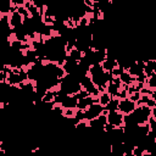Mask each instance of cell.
<instances>
[{
  "label": "cell",
  "instance_id": "cell-1",
  "mask_svg": "<svg viewBox=\"0 0 156 156\" xmlns=\"http://www.w3.org/2000/svg\"><path fill=\"white\" fill-rule=\"evenodd\" d=\"M80 85H82L83 90H85L90 96H93L95 99H98L100 96V94H101V91L98 89V87L94 84V82L91 80V78L88 74L80 78Z\"/></svg>",
  "mask_w": 156,
  "mask_h": 156
},
{
  "label": "cell",
  "instance_id": "cell-2",
  "mask_svg": "<svg viewBox=\"0 0 156 156\" xmlns=\"http://www.w3.org/2000/svg\"><path fill=\"white\" fill-rule=\"evenodd\" d=\"M105 107H102L99 102L93 104L91 106H89L85 111H83V121H91L94 118H98L102 112H104Z\"/></svg>",
  "mask_w": 156,
  "mask_h": 156
},
{
  "label": "cell",
  "instance_id": "cell-3",
  "mask_svg": "<svg viewBox=\"0 0 156 156\" xmlns=\"http://www.w3.org/2000/svg\"><path fill=\"white\" fill-rule=\"evenodd\" d=\"M107 123L115 128H124V115L119 111H110L107 113Z\"/></svg>",
  "mask_w": 156,
  "mask_h": 156
},
{
  "label": "cell",
  "instance_id": "cell-4",
  "mask_svg": "<svg viewBox=\"0 0 156 156\" xmlns=\"http://www.w3.org/2000/svg\"><path fill=\"white\" fill-rule=\"evenodd\" d=\"M135 108H136V104H135L134 101H132L129 98L123 99V100H119V104H118V111H119L121 113H123L124 116L130 115Z\"/></svg>",
  "mask_w": 156,
  "mask_h": 156
},
{
  "label": "cell",
  "instance_id": "cell-5",
  "mask_svg": "<svg viewBox=\"0 0 156 156\" xmlns=\"http://www.w3.org/2000/svg\"><path fill=\"white\" fill-rule=\"evenodd\" d=\"M23 20L24 17L18 12V11H15L12 13H10V26L12 29H17L20 27L23 26Z\"/></svg>",
  "mask_w": 156,
  "mask_h": 156
},
{
  "label": "cell",
  "instance_id": "cell-6",
  "mask_svg": "<svg viewBox=\"0 0 156 156\" xmlns=\"http://www.w3.org/2000/svg\"><path fill=\"white\" fill-rule=\"evenodd\" d=\"M95 102H98V99H95L93 96H87V98L79 99L78 100V105H77V110L78 111H85L89 106H91Z\"/></svg>",
  "mask_w": 156,
  "mask_h": 156
},
{
  "label": "cell",
  "instance_id": "cell-7",
  "mask_svg": "<svg viewBox=\"0 0 156 156\" xmlns=\"http://www.w3.org/2000/svg\"><path fill=\"white\" fill-rule=\"evenodd\" d=\"M101 67L104 68V71L105 72H112L116 67H118V61L116 60V58H113V57H106V60L101 63Z\"/></svg>",
  "mask_w": 156,
  "mask_h": 156
},
{
  "label": "cell",
  "instance_id": "cell-8",
  "mask_svg": "<svg viewBox=\"0 0 156 156\" xmlns=\"http://www.w3.org/2000/svg\"><path fill=\"white\" fill-rule=\"evenodd\" d=\"M63 110L66 108H76L77 110V105H78V99L76 98V95H68L61 104Z\"/></svg>",
  "mask_w": 156,
  "mask_h": 156
},
{
  "label": "cell",
  "instance_id": "cell-9",
  "mask_svg": "<svg viewBox=\"0 0 156 156\" xmlns=\"http://www.w3.org/2000/svg\"><path fill=\"white\" fill-rule=\"evenodd\" d=\"M113 98L108 94V93H106V91H104V93H101L100 94V96L98 98V102L102 106V107H106L110 102H111V100H112Z\"/></svg>",
  "mask_w": 156,
  "mask_h": 156
},
{
  "label": "cell",
  "instance_id": "cell-10",
  "mask_svg": "<svg viewBox=\"0 0 156 156\" xmlns=\"http://www.w3.org/2000/svg\"><path fill=\"white\" fill-rule=\"evenodd\" d=\"M119 79H121L122 84H126V85H128V87L135 82V78H133V77H132L127 71H124V72L119 76Z\"/></svg>",
  "mask_w": 156,
  "mask_h": 156
},
{
  "label": "cell",
  "instance_id": "cell-11",
  "mask_svg": "<svg viewBox=\"0 0 156 156\" xmlns=\"http://www.w3.org/2000/svg\"><path fill=\"white\" fill-rule=\"evenodd\" d=\"M145 87L149 88L150 90H155L156 89V73H154L152 76H150V77L146 78Z\"/></svg>",
  "mask_w": 156,
  "mask_h": 156
},
{
  "label": "cell",
  "instance_id": "cell-12",
  "mask_svg": "<svg viewBox=\"0 0 156 156\" xmlns=\"http://www.w3.org/2000/svg\"><path fill=\"white\" fill-rule=\"evenodd\" d=\"M83 55H84V54H83V52H82L80 50L76 49V48H74V49H73L72 51H69V52H68V56H69L71 58H73V60L78 61V62H79V61H80V60L83 58Z\"/></svg>",
  "mask_w": 156,
  "mask_h": 156
},
{
  "label": "cell",
  "instance_id": "cell-13",
  "mask_svg": "<svg viewBox=\"0 0 156 156\" xmlns=\"http://www.w3.org/2000/svg\"><path fill=\"white\" fill-rule=\"evenodd\" d=\"M118 104H119V100L117 98H113L111 100V102L105 107V110H107L108 112L110 111H118Z\"/></svg>",
  "mask_w": 156,
  "mask_h": 156
},
{
  "label": "cell",
  "instance_id": "cell-14",
  "mask_svg": "<svg viewBox=\"0 0 156 156\" xmlns=\"http://www.w3.org/2000/svg\"><path fill=\"white\" fill-rule=\"evenodd\" d=\"M132 152H133L134 156H144L146 151H145V149H144L143 146H140V145H135V146L133 147Z\"/></svg>",
  "mask_w": 156,
  "mask_h": 156
},
{
  "label": "cell",
  "instance_id": "cell-15",
  "mask_svg": "<svg viewBox=\"0 0 156 156\" xmlns=\"http://www.w3.org/2000/svg\"><path fill=\"white\" fill-rule=\"evenodd\" d=\"M123 72H124V69H123L121 66H118V67H116V68L111 72V74H112V77H115V78H119V76H121Z\"/></svg>",
  "mask_w": 156,
  "mask_h": 156
},
{
  "label": "cell",
  "instance_id": "cell-16",
  "mask_svg": "<svg viewBox=\"0 0 156 156\" xmlns=\"http://www.w3.org/2000/svg\"><path fill=\"white\" fill-rule=\"evenodd\" d=\"M128 98H129V99H130L132 101H134V102L136 104V102L139 101V99L141 98V94H140V93H134V94H132V95H129Z\"/></svg>",
  "mask_w": 156,
  "mask_h": 156
},
{
  "label": "cell",
  "instance_id": "cell-17",
  "mask_svg": "<svg viewBox=\"0 0 156 156\" xmlns=\"http://www.w3.org/2000/svg\"><path fill=\"white\" fill-rule=\"evenodd\" d=\"M146 106L150 107V108H154V107H156V101H155L154 99L149 98V100H147V102H146Z\"/></svg>",
  "mask_w": 156,
  "mask_h": 156
},
{
  "label": "cell",
  "instance_id": "cell-18",
  "mask_svg": "<svg viewBox=\"0 0 156 156\" xmlns=\"http://www.w3.org/2000/svg\"><path fill=\"white\" fill-rule=\"evenodd\" d=\"M151 117H152L154 119H156V107L151 108Z\"/></svg>",
  "mask_w": 156,
  "mask_h": 156
},
{
  "label": "cell",
  "instance_id": "cell-19",
  "mask_svg": "<svg viewBox=\"0 0 156 156\" xmlns=\"http://www.w3.org/2000/svg\"><path fill=\"white\" fill-rule=\"evenodd\" d=\"M150 98H151V99H154V100L156 101V89H155V90H152V94L150 95Z\"/></svg>",
  "mask_w": 156,
  "mask_h": 156
},
{
  "label": "cell",
  "instance_id": "cell-20",
  "mask_svg": "<svg viewBox=\"0 0 156 156\" xmlns=\"http://www.w3.org/2000/svg\"><path fill=\"white\" fill-rule=\"evenodd\" d=\"M155 141H156V140H155Z\"/></svg>",
  "mask_w": 156,
  "mask_h": 156
}]
</instances>
